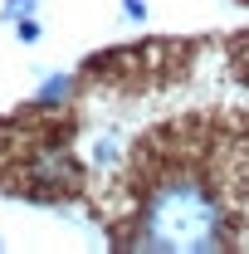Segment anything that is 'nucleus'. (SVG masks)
Wrapping results in <instances>:
<instances>
[{
    "mask_svg": "<svg viewBox=\"0 0 249 254\" xmlns=\"http://www.w3.org/2000/svg\"><path fill=\"white\" fill-rule=\"evenodd\" d=\"M220 240H225L220 200L195 176H171L152 190L137 250H220Z\"/></svg>",
    "mask_w": 249,
    "mask_h": 254,
    "instance_id": "1",
    "label": "nucleus"
},
{
    "mask_svg": "<svg viewBox=\"0 0 249 254\" xmlns=\"http://www.w3.org/2000/svg\"><path fill=\"white\" fill-rule=\"evenodd\" d=\"M63 93H68V78H49V83H44V93H39V98H44V103H59Z\"/></svg>",
    "mask_w": 249,
    "mask_h": 254,
    "instance_id": "2",
    "label": "nucleus"
},
{
    "mask_svg": "<svg viewBox=\"0 0 249 254\" xmlns=\"http://www.w3.org/2000/svg\"><path fill=\"white\" fill-rule=\"evenodd\" d=\"M93 157L98 161H113V157H118V137H103V142L93 147Z\"/></svg>",
    "mask_w": 249,
    "mask_h": 254,
    "instance_id": "3",
    "label": "nucleus"
}]
</instances>
